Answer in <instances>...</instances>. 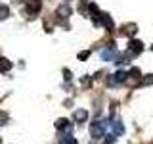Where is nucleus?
<instances>
[{
    "mask_svg": "<svg viewBox=\"0 0 153 144\" xmlns=\"http://www.w3.org/2000/svg\"><path fill=\"white\" fill-rule=\"evenodd\" d=\"M126 77H128V73H126V71H117L115 75H111V77L107 79V85H109V86L121 85V83H124V81H126Z\"/></svg>",
    "mask_w": 153,
    "mask_h": 144,
    "instance_id": "nucleus-1",
    "label": "nucleus"
},
{
    "mask_svg": "<svg viewBox=\"0 0 153 144\" xmlns=\"http://www.w3.org/2000/svg\"><path fill=\"white\" fill-rule=\"evenodd\" d=\"M40 6H42L40 0H27V14H29V17H35V14H38Z\"/></svg>",
    "mask_w": 153,
    "mask_h": 144,
    "instance_id": "nucleus-2",
    "label": "nucleus"
},
{
    "mask_svg": "<svg viewBox=\"0 0 153 144\" xmlns=\"http://www.w3.org/2000/svg\"><path fill=\"white\" fill-rule=\"evenodd\" d=\"M100 56H102L103 62H113V58H115V44H109V48H103V50L100 52Z\"/></svg>",
    "mask_w": 153,
    "mask_h": 144,
    "instance_id": "nucleus-3",
    "label": "nucleus"
},
{
    "mask_svg": "<svg viewBox=\"0 0 153 144\" xmlns=\"http://www.w3.org/2000/svg\"><path fill=\"white\" fill-rule=\"evenodd\" d=\"M90 133H92V138H100V136L105 133V131H103V123H102V121L92 123V129H90Z\"/></svg>",
    "mask_w": 153,
    "mask_h": 144,
    "instance_id": "nucleus-4",
    "label": "nucleus"
},
{
    "mask_svg": "<svg viewBox=\"0 0 153 144\" xmlns=\"http://www.w3.org/2000/svg\"><path fill=\"white\" fill-rule=\"evenodd\" d=\"M73 119H75L76 123H84L86 119H88V112H86V110H75Z\"/></svg>",
    "mask_w": 153,
    "mask_h": 144,
    "instance_id": "nucleus-5",
    "label": "nucleus"
},
{
    "mask_svg": "<svg viewBox=\"0 0 153 144\" xmlns=\"http://www.w3.org/2000/svg\"><path fill=\"white\" fill-rule=\"evenodd\" d=\"M128 50H130V54H140V52L143 50V44L140 40H130V44H128Z\"/></svg>",
    "mask_w": 153,
    "mask_h": 144,
    "instance_id": "nucleus-6",
    "label": "nucleus"
},
{
    "mask_svg": "<svg viewBox=\"0 0 153 144\" xmlns=\"http://www.w3.org/2000/svg\"><path fill=\"white\" fill-rule=\"evenodd\" d=\"M136 31H138V25H136V23H128V25H124V27L121 29L123 35H128V37H132Z\"/></svg>",
    "mask_w": 153,
    "mask_h": 144,
    "instance_id": "nucleus-7",
    "label": "nucleus"
},
{
    "mask_svg": "<svg viewBox=\"0 0 153 144\" xmlns=\"http://www.w3.org/2000/svg\"><path fill=\"white\" fill-rule=\"evenodd\" d=\"M56 127L59 129V131H69L71 125H69V121H67V119H57V121H56Z\"/></svg>",
    "mask_w": 153,
    "mask_h": 144,
    "instance_id": "nucleus-8",
    "label": "nucleus"
},
{
    "mask_svg": "<svg viewBox=\"0 0 153 144\" xmlns=\"http://www.w3.org/2000/svg\"><path fill=\"white\" fill-rule=\"evenodd\" d=\"M102 23H103V25L107 27V29H113V21H111V17L105 16V14H102Z\"/></svg>",
    "mask_w": 153,
    "mask_h": 144,
    "instance_id": "nucleus-9",
    "label": "nucleus"
},
{
    "mask_svg": "<svg viewBox=\"0 0 153 144\" xmlns=\"http://www.w3.org/2000/svg\"><path fill=\"white\" fill-rule=\"evenodd\" d=\"M140 75H142V73H140V69H138V67H132V69L128 71V77H132L134 81H138V79H140Z\"/></svg>",
    "mask_w": 153,
    "mask_h": 144,
    "instance_id": "nucleus-10",
    "label": "nucleus"
},
{
    "mask_svg": "<svg viewBox=\"0 0 153 144\" xmlns=\"http://www.w3.org/2000/svg\"><path fill=\"white\" fill-rule=\"evenodd\" d=\"M10 69H12V62L0 60V71H10Z\"/></svg>",
    "mask_w": 153,
    "mask_h": 144,
    "instance_id": "nucleus-11",
    "label": "nucleus"
},
{
    "mask_svg": "<svg viewBox=\"0 0 153 144\" xmlns=\"http://www.w3.org/2000/svg\"><path fill=\"white\" fill-rule=\"evenodd\" d=\"M57 14H59L61 17H69L71 10H69V6H59V10H57Z\"/></svg>",
    "mask_w": 153,
    "mask_h": 144,
    "instance_id": "nucleus-12",
    "label": "nucleus"
},
{
    "mask_svg": "<svg viewBox=\"0 0 153 144\" xmlns=\"http://www.w3.org/2000/svg\"><path fill=\"white\" fill-rule=\"evenodd\" d=\"M8 16H10V10H8V6L2 4V6H0V19H6Z\"/></svg>",
    "mask_w": 153,
    "mask_h": 144,
    "instance_id": "nucleus-13",
    "label": "nucleus"
},
{
    "mask_svg": "<svg viewBox=\"0 0 153 144\" xmlns=\"http://www.w3.org/2000/svg\"><path fill=\"white\" fill-rule=\"evenodd\" d=\"M153 83V75H146V79L140 81V85H151Z\"/></svg>",
    "mask_w": 153,
    "mask_h": 144,
    "instance_id": "nucleus-14",
    "label": "nucleus"
},
{
    "mask_svg": "<svg viewBox=\"0 0 153 144\" xmlns=\"http://www.w3.org/2000/svg\"><path fill=\"white\" fill-rule=\"evenodd\" d=\"M6 121H8V113L0 112V125H6Z\"/></svg>",
    "mask_w": 153,
    "mask_h": 144,
    "instance_id": "nucleus-15",
    "label": "nucleus"
},
{
    "mask_svg": "<svg viewBox=\"0 0 153 144\" xmlns=\"http://www.w3.org/2000/svg\"><path fill=\"white\" fill-rule=\"evenodd\" d=\"M88 56H90V52H80V56H79V58H80V60H86Z\"/></svg>",
    "mask_w": 153,
    "mask_h": 144,
    "instance_id": "nucleus-16",
    "label": "nucleus"
},
{
    "mask_svg": "<svg viewBox=\"0 0 153 144\" xmlns=\"http://www.w3.org/2000/svg\"><path fill=\"white\" fill-rule=\"evenodd\" d=\"M63 73H65V81H71V71H69V69H65Z\"/></svg>",
    "mask_w": 153,
    "mask_h": 144,
    "instance_id": "nucleus-17",
    "label": "nucleus"
},
{
    "mask_svg": "<svg viewBox=\"0 0 153 144\" xmlns=\"http://www.w3.org/2000/svg\"><path fill=\"white\" fill-rule=\"evenodd\" d=\"M90 81H92L90 77H84V79H82V85H84V86H86V85H90Z\"/></svg>",
    "mask_w": 153,
    "mask_h": 144,
    "instance_id": "nucleus-18",
    "label": "nucleus"
},
{
    "mask_svg": "<svg viewBox=\"0 0 153 144\" xmlns=\"http://www.w3.org/2000/svg\"><path fill=\"white\" fill-rule=\"evenodd\" d=\"M13 2H23V0H13Z\"/></svg>",
    "mask_w": 153,
    "mask_h": 144,
    "instance_id": "nucleus-19",
    "label": "nucleus"
},
{
    "mask_svg": "<svg viewBox=\"0 0 153 144\" xmlns=\"http://www.w3.org/2000/svg\"><path fill=\"white\" fill-rule=\"evenodd\" d=\"M67 2H69V0H67Z\"/></svg>",
    "mask_w": 153,
    "mask_h": 144,
    "instance_id": "nucleus-20",
    "label": "nucleus"
}]
</instances>
